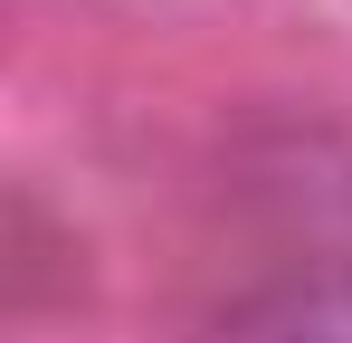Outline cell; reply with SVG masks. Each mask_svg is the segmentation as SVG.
Wrapping results in <instances>:
<instances>
[{"label":"cell","mask_w":352,"mask_h":343,"mask_svg":"<svg viewBox=\"0 0 352 343\" xmlns=\"http://www.w3.org/2000/svg\"><path fill=\"white\" fill-rule=\"evenodd\" d=\"M229 343H352V267H324V277L257 295L229 324Z\"/></svg>","instance_id":"1"}]
</instances>
